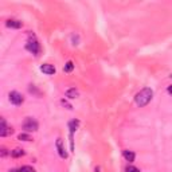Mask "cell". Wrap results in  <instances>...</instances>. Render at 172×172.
Segmentation results:
<instances>
[{
  "instance_id": "6da1fadb",
  "label": "cell",
  "mask_w": 172,
  "mask_h": 172,
  "mask_svg": "<svg viewBox=\"0 0 172 172\" xmlns=\"http://www.w3.org/2000/svg\"><path fill=\"white\" fill-rule=\"evenodd\" d=\"M152 97H153V92H152V89H149V88H144L143 90H140L139 93L136 94V97H135V102H136V105L137 106H140V108H143L145 105H148L150 100H152Z\"/></svg>"
},
{
  "instance_id": "7a4b0ae2",
  "label": "cell",
  "mask_w": 172,
  "mask_h": 172,
  "mask_svg": "<svg viewBox=\"0 0 172 172\" xmlns=\"http://www.w3.org/2000/svg\"><path fill=\"white\" fill-rule=\"evenodd\" d=\"M26 49H27L30 53H32L34 55H39V53H41V45L34 36L28 39L27 45H26Z\"/></svg>"
},
{
  "instance_id": "3957f363",
  "label": "cell",
  "mask_w": 172,
  "mask_h": 172,
  "mask_svg": "<svg viewBox=\"0 0 172 172\" xmlns=\"http://www.w3.org/2000/svg\"><path fill=\"white\" fill-rule=\"evenodd\" d=\"M38 128H39V124H38V121L35 118L32 117H27L24 120L23 122V129L26 132H35L38 131Z\"/></svg>"
},
{
  "instance_id": "277c9868",
  "label": "cell",
  "mask_w": 172,
  "mask_h": 172,
  "mask_svg": "<svg viewBox=\"0 0 172 172\" xmlns=\"http://www.w3.org/2000/svg\"><path fill=\"white\" fill-rule=\"evenodd\" d=\"M10 101L12 102L14 105H22L24 101L23 96L19 93V92H11L10 93Z\"/></svg>"
},
{
  "instance_id": "5b68a950",
  "label": "cell",
  "mask_w": 172,
  "mask_h": 172,
  "mask_svg": "<svg viewBox=\"0 0 172 172\" xmlns=\"http://www.w3.org/2000/svg\"><path fill=\"white\" fill-rule=\"evenodd\" d=\"M12 128L10 127H7V122H6V120L2 118L0 120V136H8V135H12Z\"/></svg>"
},
{
  "instance_id": "8992f818",
  "label": "cell",
  "mask_w": 172,
  "mask_h": 172,
  "mask_svg": "<svg viewBox=\"0 0 172 172\" xmlns=\"http://www.w3.org/2000/svg\"><path fill=\"white\" fill-rule=\"evenodd\" d=\"M41 70L45 73V74H47V75L55 74V67L53 66V64H50V63H43L41 66Z\"/></svg>"
},
{
  "instance_id": "52a82bcc",
  "label": "cell",
  "mask_w": 172,
  "mask_h": 172,
  "mask_svg": "<svg viewBox=\"0 0 172 172\" xmlns=\"http://www.w3.org/2000/svg\"><path fill=\"white\" fill-rule=\"evenodd\" d=\"M57 149H58L59 156H61L62 159H66V157H67V152H66V150H64V148H63V143H62L61 139L57 140Z\"/></svg>"
},
{
  "instance_id": "ba28073f",
  "label": "cell",
  "mask_w": 172,
  "mask_h": 172,
  "mask_svg": "<svg viewBox=\"0 0 172 172\" xmlns=\"http://www.w3.org/2000/svg\"><path fill=\"white\" fill-rule=\"evenodd\" d=\"M6 26L10 28H20L22 27V22L16 20V19H8L6 22Z\"/></svg>"
},
{
  "instance_id": "9c48e42d",
  "label": "cell",
  "mask_w": 172,
  "mask_h": 172,
  "mask_svg": "<svg viewBox=\"0 0 172 172\" xmlns=\"http://www.w3.org/2000/svg\"><path fill=\"white\" fill-rule=\"evenodd\" d=\"M78 96H79V93H78V90H77L75 88H71V89H69L66 92V97L70 98V100H74V98H77Z\"/></svg>"
},
{
  "instance_id": "30bf717a",
  "label": "cell",
  "mask_w": 172,
  "mask_h": 172,
  "mask_svg": "<svg viewBox=\"0 0 172 172\" xmlns=\"http://www.w3.org/2000/svg\"><path fill=\"white\" fill-rule=\"evenodd\" d=\"M124 157L127 159V161L132 163V161H135L136 155H135V152H132V150H128V149H125V150H124Z\"/></svg>"
},
{
  "instance_id": "8fae6325",
  "label": "cell",
  "mask_w": 172,
  "mask_h": 172,
  "mask_svg": "<svg viewBox=\"0 0 172 172\" xmlns=\"http://www.w3.org/2000/svg\"><path fill=\"white\" fill-rule=\"evenodd\" d=\"M11 156L12 157H22V156H24V150L20 148H15L14 150H11Z\"/></svg>"
},
{
  "instance_id": "7c38bea8",
  "label": "cell",
  "mask_w": 172,
  "mask_h": 172,
  "mask_svg": "<svg viewBox=\"0 0 172 172\" xmlns=\"http://www.w3.org/2000/svg\"><path fill=\"white\" fill-rule=\"evenodd\" d=\"M78 125H79V122L77 121V120H74V121H70L69 122V128H70V132L73 133V132H75L77 131V128H78Z\"/></svg>"
},
{
  "instance_id": "4fadbf2b",
  "label": "cell",
  "mask_w": 172,
  "mask_h": 172,
  "mask_svg": "<svg viewBox=\"0 0 172 172\" xmlns=\"http://www.w3.org/2000/svg\"><path fill=\"white\" fill-rule=\"evenodd\" d=\"M73 69H74V63H73L71 61H69L66 64H64V67H63V70L66 71V73H70L73 71Z\"/></svg>"
},
{
  "instance_id": "5bb4252c",
  "label": "cell",
  "mask_w": 172,
  "mask_h": 172,
  "mask_svg": "<svg viewBox=\"0 0 172 172\" xmlns=\"http://www.w3.org/2000/svg\"><path fill=\"white\" fill-rule=\"evenodd\" d=\"M18 139L22 140V141H31V136L27 135V133H20L18 136Z\"/></svg>"
},
{
  "instance_id": "9a60e30c",
  "label": "cell",
  "mask_w": 172,
  "mask_h": 172,
  "mask_svg": "<svg viewBox=\"0 0 172 172\" xmlns=\"http://www.w3.org/2000/svg\"><path fill=\"white\" fill-rule=\"evenodd\" d=\"M20 172H35V170H34L32 167H30V165H23L20 168Z\"/></svg>"
},
{
  "instance_id": "2e32d148",
  "label": "cell",
  "mask_w": 172,
  "mask_h": 172,
  "mask_svg": "<svg viewBox=\"0 0 172 172\" xmlns=\"http://www.w3.org/2000/svg\"><path fill=\"white\" fill-rule=\"evenodd\" d=\"M127 172H140V171L137 170L136 167H133V165H129L128 168H127Z\"/></svg>"
},
{
  "instance_id": "e0dca14e",
  "label": "cell",
  "mask_w": 172,
  "mask_h": 172,
  "mask_svg": "<svg viewBox=\"0 0 172 172\" xmlns=\"http://www.w3.org/2000/svg\"><path fill=\"white\" fill-rule=\"evenodd\" d=\"M7 149L6 148H2V157H4V156H7Z\"/></svg>"
},
{
  "instance_id": "ac0fdd59",
  "label": "cell",
  "mask_w": 172,
  "mask_h": 172,
  "mask_svg": "<svg viewBox=\"0 0 172 172\" xmlns=\"http://www.w3.org/2000/svg\"><path fill=\"white\" fill-rule=\"evenodd\" d=\"M167 90H168V93H170V94H172V85H170V86H168V89H167Z\"/></svg>"
},
{
  "instance_id": "d6986e66",
  "label": "cell",
  "mask_w": 172,
  "mask_h": 172,
  "mask_svg": "<svg viewBox=\"0 0 172 172\" xmlns=\"http://www.w3.org/2000/svg\"><path fill=\"white\" fill-rule=\"evenodd\" d=\"M10 172H20V170H11Z\"/></svg>"
},
{
  "instance_id": "ffe728a7",
  "label": "cell",
  "mask_w": 172,
  "mask_h": 172,
  "mask_svg": "<svg viewBox=\"0 0 172 172\" xmlns=\"http://www.w3.org/2000/svg\"><path fill=\"white\" fill-rule=\"evenodd\" d=\"M171 78H172V75H171Z\"/></svg>"
}]
</instances>
